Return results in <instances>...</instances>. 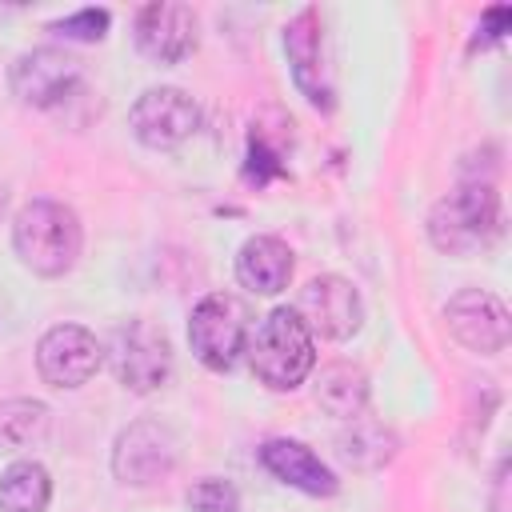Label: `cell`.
Returning <instances> with one entry per match:
<instances>
[{
  "mask_svg": "<svg viewBox=\"0 0 512 512\" xmlns=\"http://www.w3.org/2000/svg\"><path fill=\"white\" fill-rule=\"evenodd\" d=\"M104 364L100 340L80 324H52L36 344V372L44 384L72 392L84 388Z\"/></svg>",
  "mask_w": 512,
  "mask_h": 512,
  "instance_id": "30bf717a",
  "label": "cell"
},
{
  "mask_svg": "<svg viewBox=\"0 0 512 512\" xmlns=\"http://www.w3.org/2000/svg\"><path fill=\"white\" fill-rule=\"evenodd\" d=\"M108 24H112V12H108V8H80V12L64 16V20H52V24H48V32H56L60 40L92 44V40H104Z\"/></svg>",
  "mask_w": 512,
  "mask_h": 512,
  "instance_id": "ffe728a7",
  "label": "cell"
},
{
  "mask_svg": "<svg viewBox=\"0 0 512 512\" xmlns=\"http://www.w3.org/2000/svg\"><path fill=\"white\" fill-rule=\"evenodd\" d=\"M248 364L252 376L272 392L300 388L316 368V336L296 316V308H272L256 332H248Z\"/></svg>",
  "mask_w": 512,
  "mask_h": 512,
  "instance_id": "7a4b0ae2",
  "label": "cell"
},
{
  "mask_svg": "<svg viewBox=\"0 0 512 512\" xmlns=\"http://www.w3.org/2000/svg\"><path fill=\"white\" fill-rule=\"evenodd\" d=\"M48 424H52L48 404L28 400V396L4 400L0 404V448L4 452H20V448L40 444L48 436Z\"/></svg>",
  "mask_w": 512,
  "mask_h": 512,
  "instance_id": "d6986e66",
  "label": "cell"
},
{
  "mask_svg": "<svg viewBox=\"0 0 512 512\" xmlns=\"http://www.w3.org/2000/svg\"><path fill=\"white\" fill-rule=\"evenodd\" d=\"M256 456H260L268 476H276L280 484H288V488H296L304 496H336V488H340L336 472L300 440H288V436L264 440L256 448Z\"/></svg>",
  "mask_w": 512,
  "mask_h": 512,
  "instance_id": "5bb4252c",
  "label": "cell"
},
{
  "mask_svg": "<svg viewBox=\"0 0 512 512\" xmlns=\"http://www.w3.org/2000/svg\"><path fill=\"white\" fill-rule=\"evenodd\" d=\"M188 508L192 512H240V492L232 480L204 476L188 488Z\"/></svg>",
  "mask_w": 512,
  "mask_h": 512,
  "instance_id": "44dd1931",
  "label": "cell"
},
{
  "mask_svg": "<svg viewBox=\"0 0 512 512\" xmlns=\"http://www.w3.org/2000/svg\"><path fill=\"white\" fill-rule=\"evenodd\" d=\"M296 316L308 324L312 336H324V340H352L364 324V300L356 292L352 280L336 276V272H324V276H312L300 296H296Z\"/></svg>",
  "mask_w": 512,
  "mask_h": 512,
  "instance_id": "9c48e42d",
  "label": "cell"
},
{
  "mask_svg": "<svg viewBox=\"0 0 512 512\" xmlns=\"http://www.w3.org/2000/svg\"><path fill=\"white\" fill-rule=\"evenodd\" d=\"M80 60L64 48H28L8 68V88L24 108H56L80 88Z\"/></svg>",
  "mask_w": 512,
  "mask_h": 512,
  "instance_id": "ba28073f",
  "label": "cell"
},
{
  "mask_svg": "<svg viewBox=\"0 0 512 512\" xmlns=\"http://www.w3.org/2000/svg\"><path fill=\"white\" fill-rule=\"evenodd\" d=\"M4 208H8V188L0 184V216H4Z\"/></svg>",
  "mask_w": 512,
  "mask_h": 512,
  "instance_id": "603a6c76",
  "label": "cell"
},
{
  "mask_svg": "<svg viewBox=\"0 0 512 512\" xmlns=\"http://www.w3.org/2000/svg\"><path fill=\"white\" fill-rule=\"evenodd\" d=\"M444 324L456 344H464L468 352H480V356H496L512 340V316H508L504 300L484 288L456 292L444 304Z\"/></svg>",
  "mask_w": 512,
  "mask_h": 512,
  "instance_id": "8fae6325",
  "label": "cell"
},
{
  "mask_svg": "<svg viewBox=\"0 0 512 512\" xmlns=\"http://www.w3.org/2000/svg\"><path fill=\"white\" fill-rule=\"evenodd\" d=\"M108 364H112L120 388L148 396V392L164 388V380L172 376V344H168L164 328H156L152 320H128L108 340Z\"/></svg>",
  "mask_w": 512,
  "mask_h": 512,
  "instance_id": "5b68a950",
  "label": "cell"
},
{
  "mask_svg": "<svg viewBox=\"0 0 512 512\" xmlns=\"http://www.w3.org/2000/svg\"><path fill=\"white\" fill-rule=\"evenodd\" d=\"M348 428L336 436V456L356 472H376L400 452V436L380 420H344Z\"/></svg>",
  "mask_w": 512,
  "mask_h": 512,
  "instance_id": "e0dca14e",
  "label": "cell"
},
{
  "mask_svg": "<svg viewBox=\"0 0 512 512\" xmlns=\"http://www.w3.org/2000/svg\"><path fill=\"white\" fill-rule=\"evenodd\" d=\"M504 228L500 196L488 180H468L440 196L428 212V240L444 256H472L484 252Z\"/></svg>",
  "mask_w": 512,
  "mask_h": 512,
  "instance_id": "3957f363",
  "label": "cell"
},
{
  "mask_svg": "<svg viewBox=\"0 0 512 512\" xmlns=\"http://www.w3.org/2000/svg\"><path fill=\"white\" fill-rule=\"evenodd\" d=\"M180 460V444L168 424L160 420H132L112 444V476L132 488H148L172 476Z\"/></svg>",
  "mask_w": 512,
  "mask_h": 512,
  "instance_id": "52a82bcc",
  "label": "cell"
},
{
  "mask_svg": "<svg viewBox=\"0 0 512 512\" xmlns=\"http://www.w3.org/2000/svg\"><path fill=\"white\" fill-rule=\"evenodd\" d=\"M80 248H84V228L64 200L36 196L12 216V252L36 276L72 272V264L80 260Z\"/></svg>",
  "mask_w": 512,
  "mask_h": 512,
  "instance_id": "6da1fadb",
  "label": "cell"
},
{
  "mask_svg": "<svg viewBox=\"0 0 512 512\" xmlns=\"http://www.w3.org/2000/svg\"><path fill=\"white\" fill-rule=\"evenodd\" d=\"M128 124L144 148L172 152L200 128V104L184 88H172V84L144 88L128 112Z\"/></svg>",
  "mask_w": 512,
  "mask_h": 512,
  "instance_id": "8992f818",
  "label": "cell"
},
{
  "mask_svg": "<svg viewBox=\"0 0 512 512\" xmlns=\"http://www.w3.org/2000/svg\"><path fill=\"white\" fill-rule=\"evenodd\" d=\"M508 24H512V8H504V4H496V8H488L484 12V24L476 28L480 36H476V44H488V40H500L504 32H508Z\"/></svg>",
  "mask_w": 512,
  "mask_h": 512,
  "instance_id": "7402d4cb",
  "label": "cell"
},
{
  "mask_svg": "<svg viewBox=\"0 0 512 512\" xmlns=\"http://www.w3.org/2000/svg\"><path fill=\"white\" fill-rule=\"evenodd\" d=\"M136 48L152 64H180L196 52V12L176 0H152L136 12Z\"/></svg>",
  "mask_w": 512,
  "mask_h": 512,
  "instance_id": "4fadbf2b",
  "label": "cell"
},
{
  "mask_svg": "<svg viewBox=\"0 0 512 512\" xmlns=\"http://www.w3.org/2000/svg\"><path fill=\"white\" fill-rule=\"evenodd\" d=\"M52 500V476L40 460H12L0 472V512H44Z\"/></svg>",
  "mask_w": 512,
  "mask_h": 512,
  "instance_id": "ac0fdd59",
  "label": "cell"
},
{
  "mask_svg": "<svg viewBox=\"0 0 512 512\" xmlns=\"http://www.w3.org/2000/svg\"><path fill=\"white\" fill-rule=\"evenodd\" d=\"M248 308L232 292H208L188 316V344L212 372H228L248 344Z\"/></svg>",
  "mask_w": 512,
  "mask_h": 512,
  "instance_id": "277c9868",
  "label": "cell"
},
{
  "mask_svg": "<svg viewBox=\"0 0 512 512\" xmlns=\"http://www.w3.org/2000/svg\"><path fill=\"white\" fill-rule=\"evenodd\" d=\"M284 56H288L296 92L312 108L328 112L336 104V92H332V76L324 64V24H320L316 8H304L284 24Z\"/></svg>",
  "mask_w": 512,
  "mask_h": 512,
  "instance_id": "7c38bea8",
  "label": "cell"
},
{
  "mask_svg": "<svg viewBox=\"0 0 512 512\" xmlns=\"http://www.w3.org/2000/svg\"><path fill=\"white\" fill-rule=\"evenodd\" d=\"M312 396L316 404L336 416V420H356L364 416L368 408V372L360 364H348V360H336L328 368H320L316 384H312Z\"/></svg>",
  "mask_w": 512,
  "mask_h": 512,
  "instance_id": "2e32d148",
  "label": "cell"
},
{
  "mask_svg": "<svg viewBox=\"0 0 512 512\" xmlns=\"http://www.w3.org/2000/svg\"><path fill=\"white\" fill-rule=\"evenodd\" d=\"M292 248L280 236H248L236 252V280L256 296H276L292 280Z\"/></svg>",
  "mask_w": 512,
  "mask_h": 512,
  "instance_id": "9a60e30c",
  "label": "cell"
}]
</instances>
